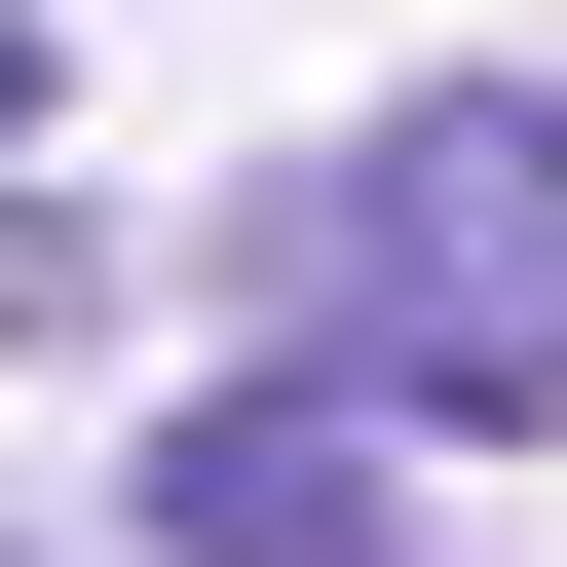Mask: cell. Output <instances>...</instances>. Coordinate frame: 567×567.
Returning <instances> with one entry per match:
<instances>
[{"mask_svg":"<svg viewBox=\"0 0 567 567\" xmlns=\"http://www.w3.org/2000/svg\"><path fill=\"white\" fill-rule=\"evenodd\" d=\"M114 492H152V567H454V529H416V416H341L303 341H265V379H189Z\"/></svg>","mask_w":567,"mask_h":567,"instance_id":"cell-2","label":"cell"},{"mask_svg":"<svg viewBox=\"0 0 567 567\" xmlns=\"http://www.w3.org/2000/svg\"><path fill=\"white\" fill-rule=\"evenodd\" d=\"M76 341H114V227H76L39 152H0V379H76Z\"/></svg>","mask_w":567,"mask_h":567,"instance_id":"cell-3","label":"cell"},{"mask_svg":"<svg viewBox=\"0 0 567 567\" xmlns=\"http://www.w3.org/2000/svg\"><path fill=\"white\" fill-rule=\"evenodd\" d=\"M265 341H303L341 416H416V454L567 416V76H454V114H341L303 189H265Z\"/></svg>","mask_w":567,"mask_h":567,"instance_id":"cell-1","label":"cell"},{"mask_svg":"<svg viewBox=\"0 0 567 567\" xmlns=\"http://www.w3.org/2000/svg\"><path fill=\"white\" fill-rule=\"evenodd\" d=\"M39 114H76V76H39V0H0V152H39Z\"/></svg>","mask_w":567,"mask_h":567,"instance_id":"cell-4","label":"cell"}]
</instances>
